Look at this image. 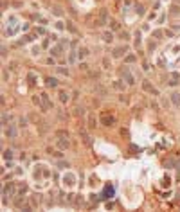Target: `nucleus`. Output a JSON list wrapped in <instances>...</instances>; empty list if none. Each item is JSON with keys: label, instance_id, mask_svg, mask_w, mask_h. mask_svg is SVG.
<instances>
[{"label": "nucleus", "instance_id": "f257e3e1", "mask_svg": "<svg viewBox=\"0 0 180 212\" xmlns=\"http://www.w3.org/2000/svg\"><path fill=\"white\" fill-rule=\"evenodd\" d=\"M40 104H42V110H43V112H47V110H50V108H52V102H50V99H49L47 94H42V97H40Z\"/></svg>", "mask_w": 180, "mask_h": 212}, {"label": "nucleus", "instance_id": "f03ea898", "mask_svg": "<svg viewBox=\"0 0 180 212\" xmlns=\"http://www.w3.org/2000/svg\"><path fill=\"white\" fill-rule=\"evenodd\" d=\"M58 135L63 137V139H58V146L61 147V149H67V147L70 146V142L67 140V133H65V131H58Z\"/></svg>", "mask_w": 180, "mask_h": 212}, {"label": "nucleus", "instance_id": "7ed1b4c3", "mask_svg": "<svg viewBox=\"0 0 180 212\" xmlns=\"http://www.w3.org/2000/svg\"><path fill=\"white\" fill-rule=\"evenodd\" d=\"M101 124L103 126H114L115 124V117L114 115H101Z\"/></svg>", "mask_w": 180, "mask_h": 212}, {"label": "nucleus", "instance_id": "20e7f679", "mask_svg": "<svg viewBox=\"0 0 180 212\" xmlns=\"http://www.w3.org/2000/svg\"><path fill=\"white\" fill-rule=\"evenodd\" d=\"M142 90H144V92H148V94H151V95H159V92H157L153 87H151V83H150V81H144V83H142Z\"/></svg>", "mask_w": 180, "mask_h": 212}, {"label": "nucleus", "instance_id": "39448f33", "mask_svg": "<svg viewBox=\"0 0 180 212\" xmlns=\"http://www.w3.org/2000/svg\"><path fill=\"white\" fill-rule=\"evenodd\" d=\"M126 50H128V47H117V49L112 50V56H114V58H122Z\"/></svg>", "mask_w": 180, "mask_h": 212}, {"label": "nucleus", "instance_id": "423d86ee", "mask_svg": "<svg viewBox=\"0 0 180 212\" xmlns=\"http://www.w3.org/2000/svg\"><path fill=\"white\" fill-rule=\"evenodd\" d=\"M16 133H18V131H16V128H15V124H7V128H5V135L9 137V139H15L16 137Z\"/></svg>", "mask_w": 180, "mask_h": 212}, {"label": "nucleus", "instance_id": "0eeeda50", "mask_svg": "<svg viewBox=\"0 0 180 212\" xmlns=\"http://www.w3.org/2000/svg\"><path fill=\"white\" fill-rule=\"evenodd\" d=\"M112 196H114V187H112L110 183H108V185L105 187V192H103V196H101V198L106 199V198H112Z\"/></svg>", "mask_w": 180, "mask_h": 212}, {"label": "nucleus", "instance_id": "6e6552de", "mask_svg": "<svg viewBox=\"0 0 180 212\" xmlns=\"http://www.w3.org/2000/svg\"><path fill=\"white\" fill-rule=\"evenodd\" d=\"M122 77H124V83H126V85H133V83H135V81H133V76H132L128 70H122Z\"/></svg>", "mask_w": 180, "mask_h": 212}, {"label": "nucleus", "instance_id": "1a4fd4ad", "mask_svg": "<svg viewBox=\"0 0 180 212\" xmlns=\"http://www.w3.org/2000/svg\"><path fill=\"white\" fill-rule=\"evenodd\" d=\"M171 102H173L175 106H180V94H177V92H175V94L171 95Z\"/></svg>", "mask_w": 180, "mask_h": 212}, {"label": "nucleus", "instance_id": "9d476101", "mask_svg": "<svg viewBox=\"0 0 180 212\" xmlns=\"http://www.w3.org/2000/svg\"><path fill=\"white\" fill-rule=\"evenodd\" d=\"M74 180H76L74 174H69V176H67V182H65V183H67V185H74V183H76Z\"/></svg>", "mask_w": 180, "mask_h": 212}, {"label": "nucleus", "instance_id": "9b49d317", "mask_svg": "<svg viewBox=\"0 0 180 212\" xmlns=\"http://www.w3.org/2000/svg\"><path fill=\"white\" fill-rule=\"evenodd\" d=\"M103 40H105L106 43H110V42H112V32H108V31H106V32L103 34Z\"/></svg>", "mask_w": 180, "mask_h": 212}, {"label": "nucleus", "instance_id": "f8f14e48", "mask_svg": "<svg viewBox=\"0 0 180 212\" xmlns=\"http://www.w3.org/2000/svg\"><path fill=\"white\" fill-rule=\"evenodd\" d=\"M88 126H90V128H92V129L95 128V126H97V124H95V117H92V115L88 117Z\"/></svg>", "mask_w": 180, "mask_h": 212}, {"label": "nucleus", "instance_id": "ddd939ff", "mask_svg": "<svg viewBox=\"0 0 180 212\" xmlns=\"http://www.w3.org/2000/svg\"><path fill=\"white\" fill-rule=\"evenodd\" d=\"M177 83H178V74L175 72V74H173V76H171V81H169V85L173 87V85H177Z\"/></svg>", "mask_w": 180, "mask_h": 212}, {"label": "nucleus", "instance_id": "4468645a", "mask_svg": "<svg viewBox=\"0 0 180 212\" xmlns=\"http://www.w3.org/2000/svg\"><path fill=\"white\" fill-rule=\"evenodd\" d=\"M60 101H61V102H67V101H69V94L61 92V94H60Z\"/></svg>", "mask_w": 180, "mask_h": 212}, {"label": "nucleus", "instance_id": "2eb2a0df", "mask_svg": "<svg viewBox=\"0 0 180 212\" xmlns=\"http://www.w3.org/2000/svg\"><path fill=\"white\" fill-rule=\"evenodd\" d=\"M9 119H11V117L7 115V113H4V115H2V124H4V126H7V122H9Z\"/></svg>", "mask_w": 180, "mask_h": 212}, {"label": "nucleus", "instance_id": "dca6fc26", "mask_svg": "<svg viewBox=\"0 0 180 212\" xmlns=\"http://www.w3.org/2000/svg\"><path fill=\"white\" fill-rule=\"evenodd\" d=\"M60 54H61V47L58 45V47H54V49H52V56H60Z\"/></svg>", "mask_w": 180, "mask_h": 212}, {"label": "nucleus", "instance_id": "f3484780", "mask_svg": "<svg viewBox=\"0 0 180 212\" xmlns=\"http://www.w3.org/2000/svg\"><path fill=\"white\" fill-rule=\"evenodd\" d=\"M47 83H49V87H56V85H58L54 77H47Z\"/></svg>", "mask_w": 180, "mask_h": 212}, {"label": "nucleus", "instance_id": "a211bd4d", "mask_svg": "<svg viewBox=\"0 0 180 212\" xmlns=\"http://www.w3.org/2000/svg\"><path fill=\"white\" fill-rule=\"evenodd\" d=\"M85 56H88V49L83 47V49L79 50V58H85Z\"/></svg>", "mask_w": 180, "mask_h": 212}, {"label": "nucleus", "instance_id": "6ab92c4d", "mask_svg": "<svg viewBox=\"0 0 180 212\" xmlns=\"http://www.w3.org/2000/svg\"><path fill=\"white\" fill-rule=\"evenodd\" d=\"M4 158H5V160H11V158H13V151H9V149H7V151L4 153Z\"/></svg>", "mask_w": 180, "mask_h": 212}, {"label": "nucleus", "instance_id": "aec40b11", "mask_svg": "<svg viewBox=\"0 0 180 212\" xmlns=\"http://www.w3.org/2000/svg\"><path fill=\"white\" fill-rule=\"evenodd\" d=\"M110 27H112V31H117L119 29V24L117 22H110Z\"/></svg>", "mask_w": 180, "mask_h": 212}, {"label": "nucleus", "instance_id": "412c9836", "mask_svg": "<svg viewBox=\"0 0 180 212\" xmlns=\"http://www.w3.org/2000/svg\"><path fill=\"white\" fill-rule=\"evenodd\" d=\"M135 59H137V58H135V56H128V58H126V61H128V63H133Z\"/></svg>", "mask_w": 180, "mask_h": 212}, {"label": "nucleus", "instance_id": "4be33fe9", "mask_svg": "<svg viewBox=\"0 0 180 212\" xmlns=\"http://www.w3.org/2000/svg\"><path fill=\"white\" fill-rule=\"evenodd\" d=\"M114 87H115V88H119V90H122V88H124V85H121V83H114Z\"/></svg>", "mask_w": 180, "mask_h": 212}, {"label": "nucleus", "instance_id": "5701e85b", "mask_svg": "<svg viewBox=\"0 0 180 212\" xmlns=\"http://www.w3.org/2000/svg\"><path fill=\"white\" fill-rule=\"evenodd\" d=\"M121 135H122V137H128L130 133H128V129H121Z\"/></svg>", "mask_w": 180, "mask_h": 212}, {"label": "nucleus", "instance_id": "b1692460", "mask_svg": "<svg viewBox=\"0 0 180 212\" xmlns=\"http://www.w3.org/2000/svg\"><path fill=\"white\" fill-rule=\"evenodd\" d=\"M52 13L58 15V16H61V9H52Z\"/></svg>", "mask_w": 180, "mask_h": 212}]
</instances>
